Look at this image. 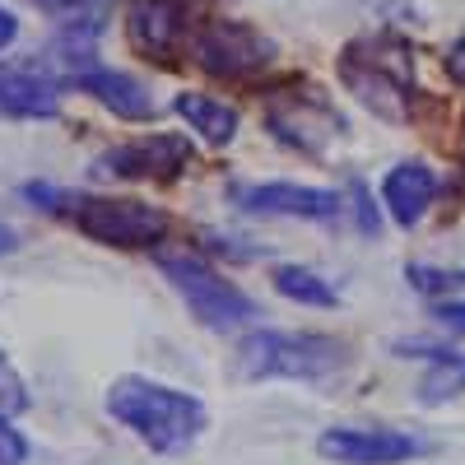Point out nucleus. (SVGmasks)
Returning a JSON list of instances; mask_svg holds the SVG:
<instances>
[{"instance_id":"f257e3e1","label":"nucleus","mask_w":465,"mask_h":465,"mask_svg":"<svg viewBox=\"0 0 465 465\" xmlns=\"http://www.w3.org/2000/svg\"><path fill=\"white\" fill-rule=\"evenodd\" d=\"M107 414L122 429H131L149 451H163V456L191 451L210 423V410L201 396L168 386V381L140 377V372H126L107 386Z\"/></svg>"},{"instance_id":"f03ea898","label":"nucleus","mask_w":465,"mask_h":465,"mask_svg":"<svg viewBox=\"0 0 465 465\" xmlns=\"http://www.w3.org/2000/svg\"><path fill=\"white\" fill-rule=\"evenodd\" d=\"M349 363V344L326 331H270L256 326L232 349L238 381H322Z\"/></svg>"},{"instance_id":"7ed1b4c3","label":"nucleus","mask_w":465,"mask_h":465,"mask_svg":"<svg viewBox=\"0 0 465 465\" xmlns=\"http://www.w3.org/2000/svg\"><path fill=\"white\" fill-rule=\"evenodd\" d=\"M340 80L368 112L381 122H410V89H414V61L401 37H359L340 56Z\"/></svg>"},{"instance_id":"20e7f679","label":"nucleus","mask_w":465,"mask_h":465,"mask_svg":"<svg viewBox=\"0 0 465 465\" xmlns=\"http://www.w3.org/2000/svg\"><path fill=\"white\" fill-rule=\"evenodd\" d=\"M159 270L173 284V293L186 302V312L205 331H238V326H252L261 317L256 298L242 293L232 280H223L196 252H159Z\"/></svg>"},{"instance_id":"39448f33","label":"nucleus","mask_w":465,"mask_h":465,"mask_svg":"<svg viewBox=\"0 0 465 465\" xmlns=\"http://www.w3.org/2000/svg\"><path fill=\"white\" fill-rule=\"evenodd\" d=\"M70 219L89 242L122 247V252L159 247L168 232V214L149 201H135V196H80Z\"/></svg>"},{"instance_id":"423d86ee","label":"nucleus","mask_w":465,"mask_h":465,"mask_svg":"<svg viewBox=\"0 0 465 465\" xmlns=\"http://www.w3.org/2000/svg\"><path fill=\"white\" fill-rule=\"evenodd\" d=\"M191 61L214 80H252L275 61V43L242 19H210L191 33Z\"/></svg>"},{"instance_id":"0eeeda50","label":"nucleus","mask_w":465,"mask_h":465,"mask_svg":"<svg viewBox=\"0 0 465 465\" xmlns=\"http://www.w3.org/2000/svg\"><path fill=\"white\" fill-rule=\"evenodd\" d=\"M196 159V144L186 135L159 131V135H140L126 144H112L107 153L94 159V177H122V182H149V177H177Z\"/></svg>"},{"instance_id":"6e6552de","label":"nucleus","mask_w":465,"mask_h":465,"mask_svg":"<svg viewBox=\"0 0 465 465\" xmlns=\"http://www.w3.org/2000/svg\"><path fill=\"white\" fill-rule=\"evenodd\" d=\"M61 80L43 65V56L0 61V116L5 122H52L61 112Z\"/></svg>"},{"instance_id":"1a4fd4ad","label":"nucleus","mask_w":465,"mask_h":465,"mask_svg":"<svg viewBox=\"0 0 465 465\" xmlns=\"http://www.w3.org/2000/svg\"><path fill=\"white\" fill-rule=\"evenodd\" d=\"M247 214H265V219H307V223H335L344 214L340 191L331 186H302V182H256V186H238L232 191Z\"/></svg>"},{"instance_id":"9d476101","label":"nucleus","mask_w":465,"mask_h":465,"mask_svg":"<svg viewBox=\"0 0 465 465\" xmlns=\"http://www.w3.org/2000/svg\"><path fill=\"white\" fill-rule=\"evenodd\" d=\"M429 451V442L405 429H326L317 456L331 465H401Z\"/></svg>"},{"instance_id":"9b49d317","label":"nucleus","mask_w":465,"mask_h":465,"mask_svg":"<svg viewBox=\"0 0 465 465\" xmlns=\"http://www.w3.org/2000/svg\"><path fill=\"white\" fill-rule=\"evenodd\" d=\"M265 126L280 144L302 149V153H322L331 135H340V116L322 98H275L265 107Z\"/></svg>"},{"instance_id":"f8f14e48","label":"nucleus","mask_w":465,"mask_h":465,"mask_svg":"<svg viewBox=\"0 0 465 465\" xmlns=\"http://www.w3.org/2000/svg\"><path fill=\"white\" fill-rule=\"evenodd\" d=\"M191 28V15H186V0H135L126 10V37L140 56H153V61H168L182 37Z\"/></svg>"},{"instance_id":"ddd939ff","label":"nucleus","mask_w":465,"mask_h":465,"mask_svg":"<svg viewBox=\"0 0 465 465\" xmlns=\"http://www.w3.org/2000/svg\"><path fill=\"white\" fill-rule=\"evenodd\" d=\"M438 191H442V182L429 163H419V159L396 163L381 177V210L391 214L396 228H419L423 214H429V205L438 201Z\"/></svg>"},{"instance_id":"4468645a","label":"nucleus","mask_w":465,"mask_h":465,"mask_svg":"<svg viewBox=\"0 0 465 465\" xmlns=\"http://www.w3.org/2000/svg\"><path fill=\"white\" fill-rule=\"evenodd\" d=\"M74 89L89 94L94 103H103L112 116H122V122H153V112H159V107H153V98H149V89L135 80V74L112 70V65H98V70L80 74Z\"/></svg>"},{"instance_id":"2eb2a0df","label":"nucleus","mask_w":465,"mask_h":465,"mask_svg":"<svg viewBox=\"0 0 465 465\" xmlns=\"http://www.w3.org/2000/svg\"><path fill=\"white\" fill-rule=\"evenodd\" d=\"M98 37H103V28L61 24V28L52 33V43L43 47V65L56 74L61 84H74L80 74L98 70Z\"/></svg>"},{"instance_id":"dca6fc26","label":"nucleus","mask_w":465,"mask_h":465,"mask_svg":"<svg viewBox=\"0 0 465 465\" xmlns=\"http://www.w3.org/2000/svg\"><path fill=\"white\" fill-rule=\"evenodd\" d=\"M173 112L186 122V131H196L214 149H228L232 135H238V107H228V103H219L210 94L182 89V94H173Z\"/></svg>"},{"instance_id":"f3484780","label":"nucleus","mask_w":465,"mask_h":465,"mask_svg":"<svg viewBox=\"0 0 465 465\" xmlns=\"http://www.w3.org/2000/svg\"><path fill=\"white\" fill-rule=\"evenodd\" d=\"M270 284H275L280 298H289L298 307H335L340 302L335 284L326 275H317L312 265H293V261L289 265H275V270H270Z\"/></svg>"},{"instance_id":"a211bd4d","label":"nucleus","mask_w":465,"mask_h":465,"mask_svg":"<svg viewBox=\"0 0 465 465\" xmlns=\"http://www.w3.org/2000/svg\"><path fill=\"white\" fill-rule=\"evenodd\" d=\"M465 391V354H456V349H447L442 359H433V368L423 372L419 381V401L423 405H447Z\"/></svg>"},{"instance_id":"6ab92c4d","label":"nucleus","mask_w":465,"mask_h":465,"mask_svg":"<svg viewBox=\"0 0 465 465\" xmlns=\"http://www.w3.org/2000/svg\"><path fill=\"white\" fill-rule=\"evenodd\" d=\"M37 15H47L56 24H84V28H107L116 0H24Z\"/></svg>"},{"instance_id":"aec40b11","label":"nucleus","mask_w":465,"mask_h":465,"mask_svg":"<svg viewBox=\"0 0 465 465\" xmlns=\"http://www.w3.org/2000/svg\"><path fill=\"white\" fill-rule=\"evenodd\" d=\"M405 280H410V289H419L423 298H451L456 289H465V270H442V265H423V261H414V265H405Z\"/></svg>"},{"instance_id":"412c9836","label":"nucleus","mask_w":465,"mask_h":465,"mask_svg":"<svg viewBox=\"0 0 465 465\" xmlns=\"http://www.w3.org/2000/svg\"><path fill=\"white\" fill-rule=\"evenodd\" d=\"M33 405V396H28V381L19 377V368L0 354V419H15V414H24Z\"/></svg>"},{"instance_id":"4be33fe9","label":"nucleus","mask_w":465,"mask_h":465,"mask_svg":"<svg viewBox=\"0 0 465 465\" xmlns=\"http://www.w3.org/2000/svg\"><path fill=\"white\" fill-rule=\"evenodd\" d=\"M19 191H24V201L43 205L47 214H74V205H80V196H74V191H61V186H52V182H24Z\"/></svg>"},{"instance_id":"5701e85b","label":"nucleus","mask_w":465,"mask_h":465,"mask_svg":"<svg viewBox=\"0 0 465 465\" xmlns=\"http://www.w3.org/2000/svg\"><path fill=\"white\" fill-rule=\"evenodd\" d=\"M349 201H354V228L363 232V238H377V228H381V210H377L372 191H368L359 177L349 182Z\"/></svg>"},{"instance_id":"b1692460","label":"nucleus","mask_w":465,"mask_h":465,"mask_svg":"<svg viewBox=\"0 0 465 465\" xmlns=\"http://www.w3.org/2000/svg\"><path fill=\"white\" fill-rule=\"evenodd\" d=\"M28 460V438L10 419H0V465H24Z\"/></svg>"},{"instance_id":"393cba45","label":"nucleus","mask_w":465,"mask_h":465,"mask_svg":"<svg viewBox=\"0 0 465 465\" xmlns=\"http://www.w3.org/2000/svg\"><path fill=\"white\" fill-rule=\"evenodd\" d=\"M429 317H433L438 326H447V331H460V335H465V298H438V302L429 307Z\"/></svg>"},{"instance_id":"a878e982","label":"nucleus","mask_w":465,"mask_h":465,"mask_svg":"<svg viewBox=\"0 0 465 465\" xmlns=\"http://www.w3.org/2000/svg\"><path fill=\"white\" fill-rule=\"evenodd\" d=\"M447 74H451L456 84H465V33L456 37V43H451V52H447Z\"/></svg>"},{"instance_id":"bb28decb","label":"nucleus","mask_w":465,"mask_h":465,"mask_svg":"<svg viewBox=\"0 0 465 465\" xmlns=\"http://www.w3.org/2000/svg\"><path fill=\"white\" fill-rule=\"evenodd\" d=\"M15 37H19V19H15V10L0 5V52H5V47L15 43Z\"/></svg>"},{"instance_id":"cd10ccee","label":"nucleus","mask_w":465,"mask_h":465,"mask_svg":"<svg viewBox=\"0 0 465 465\" xmlns=\"http://www.w3.org/2000/svg\"><path fill=\"white\" fill-rule=\"evenodd\" d=\"M15 247H19V232H15L10 223H0V256H10Z\"/></svg>"}]
</instances>
